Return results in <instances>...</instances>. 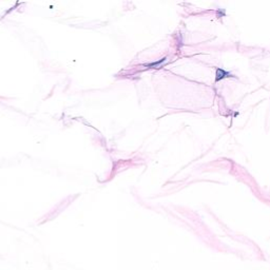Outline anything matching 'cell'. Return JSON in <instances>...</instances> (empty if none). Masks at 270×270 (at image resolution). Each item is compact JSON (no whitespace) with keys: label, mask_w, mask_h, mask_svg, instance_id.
<instances>
[{"label":"cell","mask_w":270,"mask_h":270,"mask_svg":"<svg viewBox=\"0 0 270 270\" xmlns=\"http://www.w3.org/2000/svg\"><path fill=\"white\" fill-rule=\"evenodd\" d=\"M229 76H230V74L228 73V72L224 71V70H222V69H217L216 70V78H215V80L219 81V80H221V79L225 78V77H229Z\"/></svg>","instance_id":"1"}]
</instances>
